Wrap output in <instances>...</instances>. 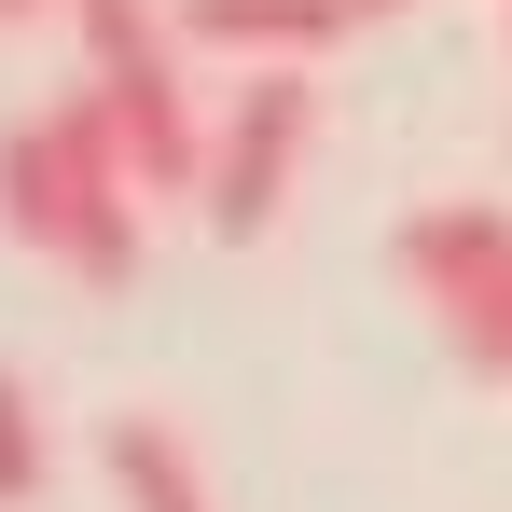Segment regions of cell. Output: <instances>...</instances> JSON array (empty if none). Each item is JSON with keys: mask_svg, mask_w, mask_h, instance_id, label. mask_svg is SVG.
Here are the masks:
<instances>
[{"mask_svg": "<svg viewBox=\"0 0 512 512\" xmlns=\"http://www.w3.org/2000/svg\"><path fill=\"white\" fill-rule=\"evenodd\" d=\"M139 208H153V194L125 167L97 84H70L56 111H14V125H0V236L42 250L56 277L125 291V277H139Z\"/></svg>", "mask_w": 512, "mask_h": 512, "instance_id": "cell-1", "label": "cell"}, {"mask_svg": "<svg viewBox=\"0 0 512 512\" xmlns=\"http://www.w3.org/2000/svg\"><path fill=\"white\" fill-rule=\"evenodd\" d=\"M402 277L429 291V319L471 346L485 374H512V208H416L402 222Z\"/></svg>", "mask_w": 512, "mask_h": 512, "instance_id": "cell-2", "label": "cell"}, {"mask_svg": "<svg viewBox=\"0 0 512 512\" xmlns=\"http://www.w3.org/2000/svg\"><path fill=\"white\" fill-rule=\"evenodd\" d=\"M305 139H319V84L305 70H250L222 97V139H208V222L222 236H263L305 180Z\"/></svg>", "mask_w": 512, "mask_h": 512, "instance_id": "cell-3", "label": "cell"}, {"mask_svg": "<svg viewBox=\"0 0 512 512\" xmlns=\"http://www.w3.org/2000/svg\"><path fill=\"white\" fill-rule=\"evenodd\" d=\"M346 28V0H180V42L194 56H250V70H319Z\"/></svg>", "mask_w": 512, "mask_h": 512, "instance_id": "cell-4", "label": "cell"}, {"mask_svg": "<svg viewBox=\"0 0 512 512\" xmlns=\"http://www.w3.org/2000/svg\"><path fill=\"white\" fill-rule=\"evenodd\" d=\"M70 28H84V84L97 97H153V84H194L180 56V14L167 0H70Z\"/></svg>", "mask_w": 512, "mask_h": 512, "instance_id": "cell-5", "label": "cell"}, {"mask_svg": "<svg viewBox=\"0 0 512 512\" xmlns=\"http://www.w3.org/2000/svg\"><path fill=\"white\" fill-rule=\"evenodd\" d=\"M97 457H111L125 512H208V471H194V443H180L167 416H111V429H97Z\"/></svg>", "mask_w": 512, "mask_h": 512, "instance_id": "cell-6", "label": "cell"}, {"mask_svg": "<svg viewBox=\"0 0 512 512\" xmlns=\"http://www.w3.org/2000/svg\"><path fill=\"white\" fill-rule=\"evenodd\" d=\"M42 471H56L42 402H28V374H0V512H28V499H42Z\"/></svg>", "mask_w": 512, "mask_h": 512, "instance_id": "cell-7", "label": "cell"}, {"mask_svg": "<svg viewBox=\"0 0 512 512\" xmlns=\"http://www.w3.org/2000/svg\"><path fill=\"white\" fill-rule=\"evenodd\" d=\"M14 14H56V0H0V28H14Z\"/></svg>", "mask_w": 512, "mask_h": 512, "instance_id": "cell-8", "label": "cell"}, {"mask_svg": "<svg viewBox=\"0 0 512 512\" xmlns=\"http://www.w3.org/2000/svg\"><path fill=\"white\" fill-rule=\"evenodd\" d=\"M346 14H402V0H346Z\"/></svg>", "mask_w": 512, "mask_h": 512, "instance_id": "cell-9", "label": "cell"}]
</instances>
